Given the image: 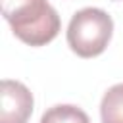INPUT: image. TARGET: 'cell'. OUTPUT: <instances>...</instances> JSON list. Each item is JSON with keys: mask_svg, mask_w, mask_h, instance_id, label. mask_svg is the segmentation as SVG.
Wrapping results in <instances>:
<instances>
[{"mask_svg": "<svg viewBox=\"0 0 123 123\" xmlns=\"http://www.w3.org/2000/svg\"><path fill=\"white\" fill-rule=\"evenodd\" d=\"M2 110H0V123H27L33 113V94L31 90L13 79L2 81Z\"/></svg>", "mask_w": 123, "mask_h": 123, "instance_id": "obj_3", "label": "cell"}, {"mask_svg": "<svg viewBox=\"0 0 123 123\" xmlns=\"http://www.w3.org/2000/svg\"><path fill=\"white\" fill-rule=\"evenodd\" d=\"M0 6L13 35L29 46L52 42L62 29L60 15L48 0H0Z\"/></svg>", "mask_w": 123, "mask_h": 123, "instance_id": "obj_1", "label": "cell"}, {"mask_svg": "<svg viewBox=\"0 0 123 123\" xmlns=\"http://www.w3.org/2000/svg\"><path fill=\"white\" fill-rule=\"evenodd\" d=\"M113 35V19L100 8H83L67 25V44L79 58L100 56Z\"/></svg>", "mask_w": 123, "mask_h": 123, "instance_id": "obj_2", "label": "cell"}, {"mask_svg": "<svg viewBox=\"0 0 123 123\" xmlns=\"http://www.w3.org/2000/svg\"><path fill=\"white\" fill-rule=\"evenodd\" d=\"M40 123H90V119L81 108L73 104H58L42 113Z\"/></svg>", "mask_w": 123, "mask_h": 123, "instance_id": "obj_5", "label": "cell"}, {"mask_svg": "<svg viewBox=\"0 0 123 123\" xmlns=\"http://www.w3.org/2000/svg\"><path fill=\"white\" fill-rule=\"evenodd\" d=\"M102 123H123V83L110 86L100 102Z\"/></svg>", "mask_w": 123, "mask_h": 123, "instance_id": "obj_4", "label": "cell"}]
</instances>
